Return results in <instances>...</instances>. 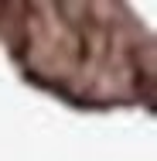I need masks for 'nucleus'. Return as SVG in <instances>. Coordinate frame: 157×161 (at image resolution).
Returning a JSON list of instances; mask_svg holds the SVG:
<instances>
[]
</instances>
